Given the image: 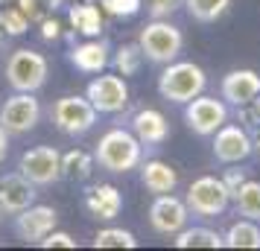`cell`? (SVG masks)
I'll use <instances>...</instances> for the list:
<instances>
[{
	"label": "cell",
	"mask_w": 260,
	"mask_h": 251,
	"mask_svg": "<svg viewBox=\"0 0 260 251\" xmlns=\"http://www.w3.org/2000/svg\"><path fill=\"white\" fill-rule=\"evenodd\" d=\"M225 248H260V228L254 219H240L225 231Z\"/></svg>",
	"instance_id": "7402d4cb"
},
{
	"label": "cell",
	"mask_w": 260,
	"mask_h": 251,
	"mask_svg": "<svg viewBox=\"0 0 260 251\" xmlns=\"http://www.w3.org/2000/svg\"><path fill=\"white\" fill-rule=\"evenodd\" d=\"M108 44L103 38H91L71 50V64L82 73H103L108 67Z\"/></svg>",
	"instance_id": "ac0fdd59"
},
{
	"label": "cell",
	"mask_w": 260,
	"mask_h": 251,
	"mask_svg": "<svg viewBox=\"0 0 260 251\" xmlns=\"http://www.w3.org/2000/svg\"><path fill=\"white\" fill-rule=\"evenodd\" d=\"M50 120L61 134H85L94 129L96 123V108L88 102V96H61L50 108Z\"/></svg>",
	"instance_id": "5b68a950"
},
{
	"label": "cell",
	"mask_w": 260,
	"mask_h": 251,
	"mask_svg": "<svg viewBox=\"0 0 260 251\" xmlns=\"http://www.w3.org/2000/svg\"><path fill=\"white\" fill-rule=\"evenodd\" d=\"M143 64V53L141 44H123L117 47V56H114V67H117L120 76H135Z\"/></svg>",
	"instance_id": "4316f807"
},
{
	"label": "cell",
	"mask_w": 260,
	"mask_h": 251,
	"mask_svg": "<svg viewBox=\"0 0 260 251\" xmlns=\"http://www.w3.org/2000/svg\"><path fill=\"white\" fill-rule=\"evenodd\" d=\"M85 207H88L91 216L103 219V222H111L123 207V196L114 184H94L85 193Z\"/></svg>",
	"instance_id": "2e32d148"
},
{
	"label": "cell",
	"mask_w": 260,
	"mask_h": 251,
	"mask_svg": "<svg viewBox=\"0 0 260 251\" xmlns=\"http://www.w3.org/2000/svg\"><path fill=\"white\" fill-rule=\"evenodd\" d=\"M208 85V76L199 64L193 61H170L167 70L158 76V94L164 96L167 102L176 105H187L193 96H199Z\"/></svg>",
	"instance_id": "6da1fadb"
},
{
	"label": "cell",
	"mask_w": 260,
	"mask_h": 251,
	"mask_svg": "<svg viewBox=\"0 0 260 251\" xmlns=\"http://www.w3.org/2000/svg\"><path fill=\"white\" fill-rule=\"evenodd\" d=\"M187 219H190L187 204L181 199H176V196H170V193H161L152 202V207H149V225L158 234H164V237L178 234L181 228L187 225Z\"/></svg>",
	"instance_id": "4fadbf2b"
},
{
	"label": "cell",
	"mask_w": 260,
	"mask_h": 251,
	"mask_svg": "<svg viewBox=\"0 0 260 251\" xmlns=\"http://www.w3.org/2000/svg\"><path fill=\"white\" fill-rule=\"evenodd\" d=\"M138 44H141L143 59H149L152 64H170L178 59V53L184 47V35L176 24H170L164 18H152L141 29Z\"/></svg>",
	"instance_id": "3957f363"
},
{
	"label": "cell",
	"mask_w": 260,
	"mask_h": 251,
	"mask_svg": "<svg viewBox=\"0 0 260 251\" xmlns=\"http://www.w3.org/2000/svg\"><path fill=\"white\" fill-rule=\"evenodd\" d=\"M50 73V61L29 47H18L9 53L6 59V82L12 85L15 91H29L36 94L38 88H44Z\"/></svg>",
	"instance_id": "277c9868"
},
{
	"label": "cell",
	"mask_w": 260,
	"mask_h": 251,
	"mask_svg": "<svg viewBox=\"0 0 260 251\" xmlns=\"http://www.w3.org/2000/svg\"><path fill=\"white\" fill-rule=\"evenodd\" d=\"M59 222L56 207L50 204H29L21 213H15V234L24 242H41Z\"/></svg>",
	"instance_id": "7c38bea8"
},
{
	"label": "cell",
	"mask_w": 260,
	"mask_h": 251,
	"mask_svg": "<svg viewBox=\"0 0 260 251\" xmlns=\"http://www.w3.org/2000/svg\"><path fill=\"white\" fill-rule=\"evenodd\" d=\"M184 6H187V12H190L193 21H199V24H213V21H219V18L228 12L231 0H184Z\"/></svg>",
	"instance_id": "d4e9b609"
},
{
	"label": "cell",
	"mask_w": 260,
	"mask_h": 251,
	"mask_svg": "<svg viewBox=\"0 0 260 251\" xmlns=\"http://www.w3.org/2000/svg\"><path fill=\"white\" fill-rule=\"evenodd\" d=\"M41 35H44V41H56V38L61 35V26L59 21H53V18H47V21H41Z\"/></svg>",
	"instance_id": "836d02e7"
},
{
	"label": "cell",
	"mask_w": 260,
	"mask_h": 251,
	"mask_svg": "<svg viewBox=\"0 0 260 251\" xmlns=\"http://www.w3.org/2000/svg\"><path fill=\"white\" fill-rule=\"evenodd\" d=\"M61 3H64V0H61Z\"/></svg>",
	"instance_id": "ab89813d"
},
{
	"label": "cell",
	"mask_w": 260,
	"mask_h": 251,
	"mask_svg": "<svg viewBox=\"0 0 260 251\" xmlns=\"http://www.w3.org/2000/svg\"><path fill=\"white\" fill-rule=\"evenodd\" d=\"M141 140L126 129H111L100 137L94 152V161L108 172H129L141 164Z\"/></svg>",
	"instance_id": "7a4b0ae2"
},
{
	"label": "cell",
	"mask_w": 260,
	"mask_h": 251,
	"mask_svg": "<svg viewBox=\"0 0 260 251\" xmlns=\"http://www.w3.org/2000/svg\"><path fill=\"white\" fill-rule=\"evenodd\" d=\"M6 3H12V0H0V6H6Z\"/></svg>",
	"instance_id": "74e56055"
},
{
	"label": "cell",
	"mask_w": 260,
	"mask_h": 251,
	"mask_svg": "<svg viewBox=\"0 0 260 251\" xmlns=\"http://www.w3.org/2000/svg\"><path fill=\"white\" fill-rule=\"evenodd\" d=\"M6 155H9V132L0 126V164L6 161Z\"/></svg>",
	"instance_id": "e575fe53"
},
{
	"label": "cell",
	"mask_w": 260,
	"mask_h": 251,
	"mask_svg": "<svg viewBox=\"0 0 260 251\" xmlns=\"http://www.w3.org/2000/svg\"><path fill=\"white\" fill-rule=\"evenodd\" d=\"M251 146H254V149L260 152V126L254 129V134H251Z\"/></svg>",
	"instance_id": "d590c367"
},
{
	"label": "cell",
	"mask_w": 260,
	"mask_h": 251,
	"mask_svg": "<svg viewBox=\"0 0 260 251\" xmlns=\"http://www.w3.org/2000/svg\"><path fill=\"white\" fill-rule=\"evenodd\" d=\"M94 172V158L82 149H71L61 155V178L71 181H88Z\"/></svg>",
	"instance_id": "cb8c5ba5"
},
{
	"label": "cell",
	"mask_w": 260,
	"mask_h": 251,
	"mask_svg": "<svg viewBox=\"0 0 260 251\" xmlns=\"http://www.w3.org/2000/svg\"><path fill=\"white\" fill-rule=\"evenodd\" d=\"M71 26L76 29V32H82V35L94 38L103 32V15H100V9L94 6V0H88V3H76V6H71Z\"/></svg>",
	"instance_id": "ffe728a7"
},
{
	"label": "cell",
	"mask_w": 260,
	"mask_h": 251,
	"mask_svg": "<svg viewBox=\"0 0 260 251\" xmlns=\"http://www.w3.org/2000/svg\"><path fill=\"white\" fill-rule=\"evenodd\" d=\"M36 184L21 175V172H9V175H3L0 178V210L3 213H21L24 207L29 204H36Z\"/></svg>",
	"instance_id": "5bb4252c"
},
{
	"label": "cell",
	"mask_w": 260,
	"mask_h": 251,
	"mask_svg": "<svg viewBox=\"0 0 260 251\" xmlns=\"http://www.w3.org/2000/svg\"><path fill=\"white\" fill-rule=\"evenodd\" d=\"M181 3H184V0H143L146 12L152 15V18H167V15H173Z\"/></svg>",
	"instance_id": "4dcf8cb0"
},
{
	"label": "cell",
	"mask_w": 260,
	"mask_h": 251,
	"mask_svg": "<svg viewBox=\"0 0 260 251\" xmlns=\"http://www.w3.org/2000/svg\"><path fill=\"white\" fill-rule=\"evenodd\" d=\"M21 175L32 181L36 187H47L56 184L61 178V152L56 146H36V149H26L21 161H18Z\"/></svg>",
	"instance_id": "9c48e42d"
},
{
	"label": "cell",
	"mask_w": 260,
	"mask_h": 251,
	"mask_svg": "<svg viewBox=\"0 0 260 251\" xmlns=\"http://www.w3.org/2000/svg\"><path fill=\"white\" fill-rule=\"evenodd\" d=\"M6 41H9V35H6V32H3V26H0V53L6 50Z\"/></svg>",
	"instance_id": "8d00e7d4"
},
{
	"label": "cell",
	"mask_w": 260,
	"mask_h": 251,
	"mask_svg": "<svg viewBox=\"0 0 260 251\" xmlns=\"http://www.w3.org/2000/svg\"><path fill=\"white\" fill-rule=\"evenodd\" d=\"M243 181H246V172H243V169H228V172L222 175V184L228 187V193H231V196L240 190V184H243Z\"/></svg>",
	"instance_id": "d6a6232c"
},
{
	"label": "cell",
	"mask_w": 260,
	"mask_h": 251,
	"mask_svg": "<svg viewBox=\"0 0 260 251\" xmlns=\"http://www.w3.org/2000/svg\"><path fill=\"white\" fill-rule=\"evenodd\" d=\"M138 239L132 231H123V228H103L94 237V248H135Z\"/></svg>",
	"instance_id": "484cf974"
},
{
	"label": "cell",
	"mask_w": 260,
	"mask_h": 251,
	"mask_svg": "<svg viewBox=\"0 0 260 251\" xmlns=\"http://www.w3.org/2000/svg\"><path fill=\"white\" fill-rule=\"evenodd\" d=\"M141 181L143 187L149 193H155V196H161V193H173L178 184V172L170 164H164V161H146L141 169Z\"/></svg>",
	"instance_id": "d6986e66"
},
{
	"label": "cell",
	"mask_w": 260,
	"mask_h": 251,
	"mask_svg": "<svg viewBox=\"0 0 260 251\" xmlns=\"http://www.w3.org/2000/svg\"><path fill=\"white\" fill-rule=\"evenodd\" d=\"M38 245H44V248H76V239H73L68 231H56V228H53Z\"/></svg>",
	"instance_id": "1f68e13d"
},
{
	"label": "cell",
	"mask_w": 260,
	"mask_h": 251,
	"mask_svg": "<svg viewBox=\"0 0 260 251\" xmlns=\"http://www.w3.org/2000/svg\"><path fill=\"white\" fill-rule=\"evenodd\" d=\"M15 3L26 15L29 24H41V21L53 18V12L61 6V0H15Z\"/></svg>",
	"instance_id": "83f0119b"
},
{
	"label": "cell",
	"mask_w": 260,
	"mask_h": 251,
	"mask_svg": "<svg viewBox=\"0 0 260 251\" xmlns=\"http://www.w3.org/2000/svg\"><path fill=\"white\" fill-rule=\"evenodd\" d=\"M132 129H135V137L146 146H158L167 140V134H170V123L161 111H155V108H143L135 114L132 120Z\"/></svg>",
	"instance_id": "e0dca14e"
},
{
	"label": "cell",
	"mask_w": 260,
	"mask_h": 251,
	"mask_svg": "<svg viewBox=\"0 0 260 251\" xmlns=\"http://www.w3.org/2000/svg\"><path fill=\"white\" fill-rule=\"evenodd\" d=\"M0 26H3L6 35H24L29 29V21L18 9V3H6V6H0Z\"/></svg>",
	"instance_id": "f1b7e54d"
},
{
	"label": "cell",
	"mask_w": 260,
	"mask_h": 251,
	"mask_svg": "<svg viewBox=\"0 0 260 251\" xmlns=\"http://www.w3.org/2000/svg\"><path fill=\"white\" fill-rule=\"evenodd\" d=\"M41 120V102L29 91H15L3 105H0V126L9 134L32 132Z\"/></svg>",
	"instance_id": "ba28073f"
},
{
	"label": "cell",
	"mask_w": 260,
	"mask_h": 251,
	"mask_svg": "<svg viewBox=\"0 0 260 251\" xmlns=\"http://www.w3.org/2000/svg\"><path fill=\"white\" fill-rule=\"evenodd\" d=\"M260 94V73L240 67V70L225 73L222 79V99L231 105H246Z\"/></svg>",
	"instance_id": "9a60e30c"
},
{
	"label": "cell",
	"mask_w": 260,
	"mask_h": 251,
	"mask_svg": "<svg viewBox=\"0 0 260 251\" xmlns=\"http://www.w3.org/2000/svg\"><path fill=\"white\" fill-rule=\"evenodd\" d=\"M176 237V248H225L222 234H216L211 228H181Z\"/></svg>",
	"instance_id": "44dd1931"
},
{
	"label": "cell",
	"mask_w": 260,
	"mask_h": 251,
	"mask_svg": "<svg viewBox=\"0 0 260 251\" xmlns=\"http://www.w3.org/2000/svg\"><path fill=\"white\" fill-rule=\"evenodd\" d=\"M231 199H234L237 213L243 216V219H254V222H260V181H248L246 178Z\"/></svg>",
	"instance_id": "603a6c76"
},
{
	"label": "cell",
	"mask_w": 260,
	"mask_h": 251,
	"mask_svg": "<svg viewBox=\"0 0 260 251\" xmlns=\"http://www.w3.org/2000/svg\"><path fill=\"white\" fill-rule=\"evenodd\" d=\"M228 202H231L228 187L222 184V178H213V175H202V178H196L193 184H190L187 199H184V204H187L190 213L205 216V219L225 213Z\"/></svg>",
	"instance_id": "8992f818"
},
{
	"label": "cell",
	"mask_w": 260,
	"mask_h": 251,
	"mask_svg": "<svg viewBox=\"0 0 260 251\" xmlns=\"http://www.w3.org/2000/svg\"><path fill=\"white\" fill-rule=\"evenodd\" d=\"M85 96L96 108V114H120L129 105V85L120 73H100L88 82Z\"/></svg>",
	"instance_id": "52a82bcc"
},
{
	"label": "cell",
	"mask_w": 260,
	"mask_h": 251,
	"mask_svg": "<svg viewBox=\"0 0 260 251\" xmlns=\"http://www.w3.org/2000/svg\"><path fill=\"white\" fill-rule=\"evenodd\" d=\"M100 3L108 15H117V18H132L143 9V0H100Z\"/></svg>",
	"instance_id": "f546056e"
},
{
	"label": "cell",
	"mask_w": 260,
	"mask_h": 251,
	"mask_svg": "<svg viewBox=\"0 0 260 251\" xmlns=\"http://www.w3.org/2000/svg\"><path fill=\"white\" fill-rule=\"evenodd\" d=\"M213 134H216V137H213V158L222 161V164H240V161H246V158L254 152L251 134H248V129H243V126L222 123Z\"/></svg>",
	"instance_id": "8fae6325"
},
{
	"label": "cell",
	"mask_w": 260,
	"mask_h": 251,
	"mask_svg": "<svg viewBox=\"0 0 260 251\" xmlns=\"http://www.w3.org/2000/svg\"><path fill=\"white\" fill-rule=\"evenodd\" d=\"M184 120H187V129L199 137H208L213 134L225 120H228V108H225L222 99L216 96H193L184 108Z\"/></svg>",
	"instance_id": "30bf717a"
},
{
	"label": "cell",
	"mask_w": 260,
	"mask_h": 251,
	"mask_svg": "<svg viewBox=\"0 0 260 251\" xmlns=\"http://www.w3.org/2000/svg\"><path fill=\"white\" fill-rule=\"evenodd\" d=\"M0 216H3V210H0Z\"/></svg>",
	"instance_id": "f35d334b"
}]
</instances>
